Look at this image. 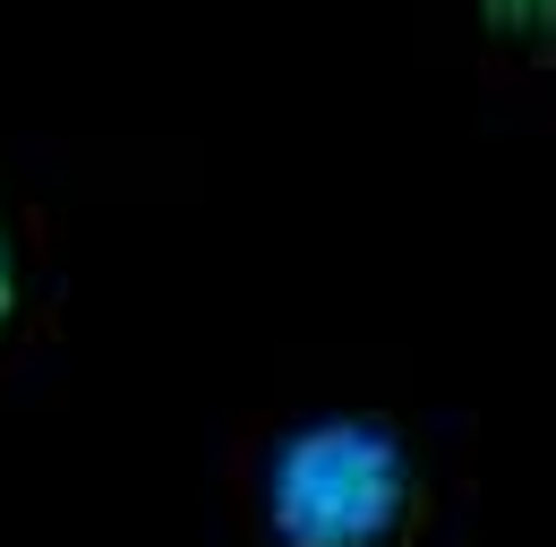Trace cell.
Wrapping results in <instances>:
<instances>
[{
  "label": "cell",
  "instance_id": "6da1fadb",
  "mask_svg": "<svg viewBox=\"0 0 556 547\" xmlns=\"http://www.w3.org/2000/svg\"><path fill=\"white\" fill-rule=\"evenodd\" d=\"M214 547H480V419L394 342H291L214 445Z\"/></svg>",
  "mask_w": 556,
  "mask_h": 547
},
{
  "label": "cell",
  "instance_id": "7a4b0ae2",
  "mask_svg": "<svg viewBox=\"0 0 556 547\" xmlns=\"http://www.w3.org/2000/svg\"><path fill=\"white\" fill-rule=\"evenodd\" d=\"M70 317V257L52 189L0 145V385L26 377Z\"/></svg>",
  "mask_w": 556,
  "mask_h": 547
},
{
  "label": "cell",
  "instance_id": "3957f363",
  "mask_svg": "<svg viewBox=\"0 0 556 547\" xmlns=\"http://www.w3.org/2000/svg\"><path fill=\"white\" fill-rule=\"evenodd\" d=\"M437 17L496 103L556 129V0H437Z\"/></svg>",
  "mask_w": 556,
  "mask_h": 547
}]
</instances>
